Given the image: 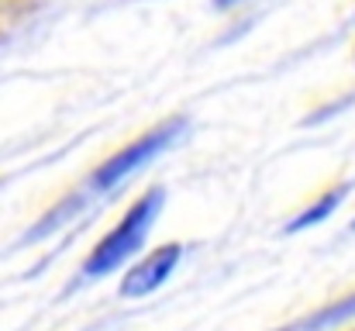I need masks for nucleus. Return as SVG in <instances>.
I'll list each match as a JSON object with an SVG mask.
<instances>
[{
	"mask_svg": "<svg viewBox=\"0 0 355 331\" xmlns=\"http://www.w3.org/2000/svg\"><path fill=\"white\" fill-rule=\"evenodd\" d=\"M162 204H166V190L162 187H148L141 197H135L131 207L121 214L118 224L90 248V255L83 262V276H90V280L107 276V273L118 269L124 259H131L145 245V238H148L152 224L159 218Z\"/></svg>",
	"mask_w": 355,
	"mask_h": 331,
	"instance_id": "f257e3e1",
	"label": "nucleus"
},
{
	"mask_svg": "<svg viewBox=\"0 0 355 331\" xmlns=\"http://www.w3.org/2000/svg\"><path fill=\"white\" fill-rule=\"evenodd\" d=\"M183 131H187V117H169V121H159L155 128H148L145 135L131 138L124 148H118L111 159H104V162L90 173V180L83 183V194H80V197H97V194H107V190L121 187L131 173H138V169L148 166L155 155H162Z\"/></svg>",
	"mask_w": 355,
	"mask_h": 331,
	"instance_id": "f03ea898",
	"label": "nucleus"
},
{
	"mask_svg": "<svg viewBox=\"0 0 355 331\" xmlns=\"http://www.w3.org/2000/svg\"><path fill=\"white\" fill-rule=\"evenodd\" d=\"M180 255H183V245L180 241H169V245H159L152 248L141 262H135L124 280H121V297H145L152 290H159L180 266Z\"/></svg>",
	"mask_w": 355,
	"mask_h": 331,
	"instance_id": "7ed1b4c3",
	"label": "nucleus"
},
{
	"mask_svg": "<svg viewBox=\"0 0 355 331\" xmlns=\"http://www.w3.org/2000/svg\"><path fill=\"white\" fill-rule=\"evenodd\" d=\"M349 318H355V294L335 300V304H328V307H321L318 314H311V318L290 325L286 331H328V328H335V325H342V321H349Z\"/></svg>",
	"mask_w": 355,
	"mask_h": 331,
	"instance_id": "20e7f679",
	"label": "nucleus"
},
{
	"mask_svg": "<svg viewBox=\"0 0 355 331\" xmlns=\"http://www.w3.org/2000/svg\"><path fill=\"white\" fill-rule=\"evenodd\" d=\"M349 187H352V183H338V187L324 190V194H321V197H318V201H314L311 207H304V211H300L297 218L286 224V231H300V228H311V224L324 221L328 214H331V211H335V207H338V204H342V201H345Z\"/></svg>",
	"mask_w": 355,
	"mask_h": 331,
	"instance_id": "39448f33",
	"label": "nucleus"
},
{
	"mask_svg": "<svg viewBox=\"0 0 355 331\" xmlns=\"http://www.w3.org/2000/svg\"><path fill=\"white\" fill-rule=\"evenodd\" d=\"M225 3H235V0H225Z\"/></svg>",
	"mask_w": 355,
	"mask_h": 331,
	"instance_id": "423d86ee",
	"label": "nucleus"
}]
</instances>
